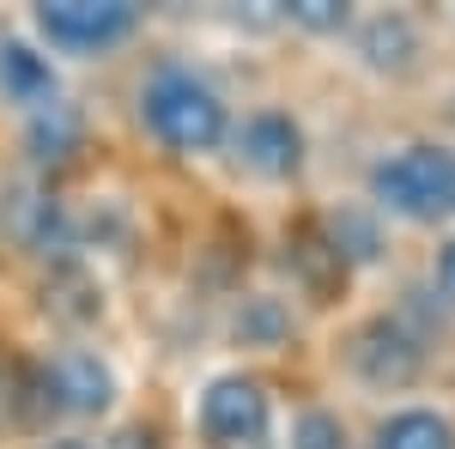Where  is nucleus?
Wrapping results in <instances>:
<instances>
[{
  "instance_id": "obj_1",
  "label": "nucleus",
  "mask_w": 455,
  "mask_h": 449,
  "mask_svg": "<svg viewBox=\"0 0 455 449\" xmlns=\"http://www.w3.org/2000/svg\"><path fill=\"white\" fill-rule=\"evenodd\" d=\"M134 116L140 128L171 158H212L219 146H231V104L201 68L188 61H158L134 85Z\"/></svg>"
},
{
  "instance_id": "obj_2",
  "label": "nucleus",
  "mask_w": 455,
  "mask_h": 449,
  "mask_svg": "<svg viewBox=\"0 0 455 449\" xmlns=\"http://www.w3.org/2000/svg\"><path fill=\"white\" fill-rule=\"evenodd\" d=\"M371 207L383 219L407 225H437L455 212V146L443 140H413L371 164Z\"/></svg>"
},
{
  "instance_id": "obj_3",
  "label": "nucleus",
  "mask_w": 455,
  "mask_h": 449,
  "mask_svg": "<svg viewBox=\"0 0 455 449\" xmlns=\"http://www.w3.org/2000/svg\"><path fill=\"white\" fill-rule=\"evenodd\" d=\"M140 25H146V12L134 0H43V6H31L36 49L43 55H68V61L109 55Z\"/></svg>"
},
{
  "instance_id": "obj_4",
  "label": "nucleus",
  "mask_w": 455,
  "mask_h": 449,
  "mask_svg": "<svg viewBox=\"0 0 455 449\" xmlns=\"http://www.w3.org/2000/svg\"><path fill=\"white\" fill-rule=\"evenodd\" d=\"M195 437L207 449H267L274 437V395L249 371H219L195 395Z\"/></svg>"
},
{
  "instance_id": "obj_5",
  "label": "nucleus",
  "mask_w": 455,
  "mask_h": 449,
  "mask_svg": "<svg viewBox=\"0 0 455 449\" xmlns=\"http://www.w3.org/2000/svg\"><path fill=\"white\" fill-rule=\"evenodd\" d=\"M231 152L261 182H298L304 164H310V134H304V122L291 109L261 104V109H249L243 122H231Z\"/></svg>"
},
{
  "instance_id": "obj_6",
  "label": "nucleus",
  "mask_w": 455,
  "mask_h": 449,
  "mask_svg": "<svg viewBox=\"0 0 455 449\" xmlns=\"http://www.w3.org/2000/svg\"><path fill=\"white\" fill-rule=\"evenodd\" d=\"M347 371L364 389H413L425 377V341L401 322V316H371L347 341Z\"/></svg>"
},
{
  "instance_id": "obj_7",
  "label": "nucleus",
  "mask_w": 455,
  "mask_h": 449,
  "mask_svg": "<svg viewBox=\"0 0 455 449\" xmlns=\"http://www.w3.org/2000/svg\"><path fill=\"white\" fill-rule=\"evenodd\" d=\"M49 377H55V395H61V413L73 419H109L116 413V365H109L98 346H61L49 358Z\"/></svg>"
},
{
  "instance_id": "obj_8",
  "label": "nucleus",
  "mask_w": 455,
  "mask_h": 449,
  "mask_svg": "<svg viewBox=\"0 0 455 449\" xmlns=\"http://www.w3.org/2000/svg\"><path fill=\"white\" fill-rule=\"evenodd\" d=\"M352 55H358V68L383 73V79H401V73L419 68L425 36L407 12H371V19L352 25Z\"/></svg>"
},
{
  "instance_id": "obj_9",
  "label": "nucleus",
  "mask_w": 455,
  "mask_h": 449,
  "mask_svg": "<svg viewBox=\"0 0 455 449\" xmlns=\"http://www.w3.org/2000/svg\"><path fill=\"white\" fill-rule=\"evenodd\" d=\"M0 98L19 104L25 116H31V109H49L61 98L55 55H43L31 36H0Z\"/></svg>"
},
{
  "instance_id": "obj_10",
  "label": "nucleus",
  "mask_w": 455,
  "mask_h": 449,
  "mask_svg": "<svg viewBox=\"0 0 455 449\" xmlns=\"http://www.w3.org/2000/svg\"><path fill=\"white\" fill-rule=\"evenodd\" d=\"M322 243L340 255V268H371V261H383V249H388L383 212L371 201H347V207H334L322 219Z\"/></svg>"
},
{
  "instance_id": "obj_11",
  "label": "nucleus",
  "mask_w": 455,
  "mask_h": 449,
  "mask_svg": "<svg viewBox=\"0 0 455 449\" xmlns=\"http://www.w3.org/2000/svg\"><path fill=\"white\" fill-rule=\"evenodd\" d=\"M371 449H455V419L443 407H395L377 419Z\"/></svg>"
},
{
  "instance_id": "obj_12",
  "label": "nucleus",
  "mask_w": 455,
  "mask_h": 449,
  "mask_svg": "<svg viewBox=\"0 0 455 449\" xmlns=\"http://www.w3.org/2000/svg\"><path fill=\"white\" fill-rule=\"evenodd\" d=\"M291 334H298V316L274 292H249L237 304V316H231V341L249 346V352H280Z\"/></svg>"
},
{
  "instance_id": "obj_13",
  "label": "nucleus",
  "mask_w": 455,
  "mask_h": 449,
  "mask_svg": "<svg viewBox=\"0 0 455 449\" xmlns=\"http://www.w3.org/2000/svg\"><path fill=\"white\" fill-rule=\"evenodd\" d=\"M25 146H31L36 164L68 158L73 146H79V109L61 104V98H55L49 109H31V116H25Z\"/></svg>"
},
{
  "instance_id": "obj_14",
  "label": "nucleus",
  "mask_w": 455,
  "mask_h": 449,
  "mask_svg": "<svg viewBox=\"0 0 455 449\" xmlns=\"http://www.w3.org/2000/svg\"><path fill=\"white\" fill-rule=\"evenodd\" d=\"M285 444L291 449H352V431L334 407H304V413H291Z\"/></svg>"
},
{
  "instance_id": "obj_15",
  "label": "nucleus",
  "mask_w": 455,
  "mask_h": 449,
  "mask_svg": "<svg viewBox=\"0 0 455 449\" xmlns=\"http://www.w3.org/2000/svg\"><path fill=\"white\" fill-rule=\"evenodd\" d=\"M285 19H291L298 31L340 36L352 25V6H347V0H291V6H285Z\"/></svg>"
},
{
  "instance_id": "obj_16",
  "label": "nucleus",
  "mask_w": 455,
  "mask_h": 449,
  "mask_svg": "<svg viewBox=\"0 0 455 449\" xmlns=\"http://www.w3.org/2000/svg\"><path fill=\"white\" fill-rule=\"evenodd\" d=\"M431 285H437V298L455 310V237L437 243V255H431Z\"/></svg>"
},
{
  "instance_id": "obj_17",
  "label": "nucleus",
  "mask_w": 455,
  "mask_h": 449,
  "mask_svg": "<svg viewBox=\"0 0 455 449\" xmlns=\"http://www.w3.org/2000/svg\"><path fill=\"white\" fill-rule=\"evenodd\" d=\"M98 449H158V437L146 431V425H122V431H109V444Z\"/></svg>"
},
{
  "instance_id": "obj_18",
  "label": "nucleus",
  "mask_w": 455,
  "mask_h": 449,
  "mask_svg": "<svg viewBox=\"0 0 455 449\" xmlns=\"http://www.w3.org/2000/svg\"><path fill=\"white\" fill-rule=\"evenodd\" d=\"M43 449H98V444H85V437H49Z\"/></svg>"
}]
</instances>
